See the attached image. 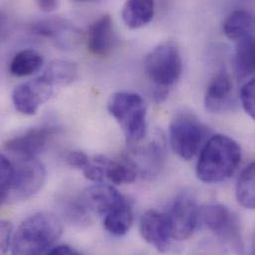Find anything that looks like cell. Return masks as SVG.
Listing matches in <instances>:
<instances>
[{"label":"cell","mask_w":255,"mask_h":255,"mask_svg":"<svg viewBox=\"0 0 255 255\" xmlns=\"http://www.w3.org/2000/svg\"><path fill=\"white\" fill-rule=\"evenodd\" d=\"M12 175L8 191L1 204L27 200L36 195L46 182L45 166L37 158L12 156Z\"/></svg>","instance_id":"cell-5"},{"label":"cell","mask_w":255,"mask_h":255,"mask_svg":"<svg viewBox=\"0 0 255 255\" xmlns=\"http://www.w3.org/2000/svg\"><path fill=\"white\" fill-rule=\"evenodd\" d=\"M138 172L143 176L152 177L157 175L165 161V150L162 142L156 140L147 145L135 148L128 155Z\"/></svg>","instance_id":"cell-15"},{"label":"cell","mask_w":255,"mask_h":255,"mask_svg":"<svg viewBox=\"0 0 255 255\" xmlns=\"http://www.w3.org/2000/svg\"><path fill=\"white\" fill-rule=\"evenodd\" d=\"M0 230H1V253L6 254L9 252V249L11 248L12 239H13L11 223L8 221H1Z\"/></svg>","instance_id":"cell-28"},{"label":"cell","mask_w":255,"mask_h":255,"mask_svg":"<svg viewBox=\"0 0 255 255\" xmlns=\"http://www.w3.org/2000/svg\"><path fill=\"white\" fill-rule=\"evenodd\" d=\"M80 253L75 250L74 248L67 246V245H61V246H55L53 249L50 250L48 255H79Z\"/></svg>","instance_id":"cell-29"},{"label":"cell","mask_w":255,"mask_h":255,"mask_svg":"<svg viewBox=\"0 0 255 255\" xmlns=\"http://www.w3.org/2000/svg\"><path fill=\"white\" fill-rule=\"evenodd\" d=\"M95 159L103 168L105 181H110L116 185H126L133 183L137 179L138 171L128 157L113 159L105 155H97Z\"/></svg>","instance_id":"cell-17"},{"label":"cell","mask_w":255,"mask_h":255,"mask_svg":"<svg viewBox=\"0 0 255 255\" xmlns=\"http://www.w3.org/2000/svg\"><path fill=\"white\" fill-rule=\"evenodd\" d=\"M237 199L247 209H255V162L241 174L237 184Z\"/></svg>","instance_id":"cell-24"},{"label":"cell","mask_w":255,"mask_h":255,"mask_svg":"<svg viewBox=\"0 0 255 255\" xmlns=\"http://www.w3.org/2000/svg\"><path fill=\"white\" fill-rule=\"evenodd\" d=\"M201 221L224 243L237 253H243L240 221L238 217L222 204H208L201 208Z\"/></svg>","instance_id":"cell-7"},{"label":"cell","mask_w":255,"mask_h":255,"mask_svg":"<svg viewBox=\"0 0 255 255\" xmlns=\"http://www.w3.org/2000/svg\"><path fill=\"white\" fill-rule=\"evenodd\" d=\"M38 7L44 12L55 11L60 3V0H35Z\"/></svg>","instance_id":"cell-30"},{"label":"cell","mask_w":255,"mask_h":255,"mask_svg":"<svg viewBox=\"0 0 255 255\" xmlns=\"http://www.w3.org/2000/svg\"><path fill=\"white\" fill-rule=\"evenodd\" d=\"M139 228L143 240L160 253L166 252L174 239L168 214L149 210L142 215Z\"/></svg>","instance_id":"cell-11"},{"label":"cell","mask_w":255,"mask_h":255,"mask_svg":"<svg viewBox=\"0 0 255 255\" xmlns=\"http://www.w3.org/2000/svg\"><path fill=\"white\" fill-rule=\"evenodd\" d=\"M253 253L255 254V237H254V243H253Z\"/></svg>","instance_id":"cell-31"},{"label":"cell","mask_w":255,"mask_h":255,"mask_svg":"<svg viewBox=\"0 0 255 255\" xmlns=\"http://www.w3.org/2000/svg\"><path fill=\"white\" fill-rule=\"evenodd\" d=\"M133 214L128 203L117 208L104 216V226L106 230L115 237H124L132 226Z\"/></svg>","instance_id":"cell-23"},{"label":"cell","mask_w":255,"mask_h":255,"mask_svg":"<svg viewBox=\"0 0 255 255\" xmlns=\"http://www.w3.org/2000/svg\"><path fill=\"white\" fill-rule=\"evenodd\" d=\"M81 201L91 212L103 217L128 203L126 198L117 189L108 185L90 187L82 195Z\"/></svg>","instance_id":"cell-13"},{"label":"cell","mask_w":255,"mask_h":255,"mask_svg":"<svg viewBox=\"0 0 255 255\" xmlns=\"http://www.w3.org/2000/svg\"><path fill=\"white\" fill-rule=\"evenodd\" d=\"M240 97L245 112L255 122V77L242 88Z\"/></svg>","instance_id":"cell-26"},{"label":"cell","mask_w":255,"mask_h":255,"mask_svg":"<svg viewBox=\"0 0 255 255\" xmlns=\"http://www.w3.org/2000/svg\"><path fill=\"white\" fill-rule=\"evenodd\" d=\"M123 19L130 29L148 25L155 15L154 0H127L123 8Z\"/></svg>","instance_id":"cell-18"},{"label":"cell","mask_w":255,"mask_h":255,"mask_svg":"<svg viewBox=\"0 0 255 255\" xmlns=\"http://www.w3.org/2000/svg\"><path fill=\"white\" fill-rule=\"evenodd\" d=\"M241 160V147L233 138L223 134L214 135L201 151L197 176L204 183L223 182L235 174Z\"/></svg>","instance_id":"cell-1"},{"label":"cell","mask_w":255,"mask_h":255,"mask_svg":"<svg viewBox=\"0 0 255 255\" xmlns=\"http://www.w3.org/2000/svg\"><path fill=\"white\" fill-rule=\"evenodd\" d=\"M34 34L52 41L63 50L74 49L81 40V31L67 19L60 17L39 20L32 26Z\"/></svg>","instance_id":"cell-10"},{"label":"cell","mask_w":255,"mask_h":255,"mask_svg":"<svg viewBox=\"0 0 255 255\" xmlns=\"http://www.w3.org/2000/svg\"><path fill=\"white\" fill-rule=\"evenodd\" d=\"M90 157L83 151H71L66 155V162L69 166L84 170L90 162Z\"/></svg>","instance_id":"cell-27"},{"label":"cell","mask_w":255,"mask_h":255,"mask_svg":"<svg viewBox=\"0 0 255 255\" xmlns=\"http://www.w3.org/2000/svg\"><path fill=\"white\" fill-rule=\"evenodd\" d=\"M109 112L120 125L129 143H138L146 134V105L141 96L119 92L109 103Z\"/></svg>","instance_id":"cell-4"},{"label":"cell","mask_w":255,"mask_h":255,"mask_svg":"<svg viewBox=\"0 0 255 255\" xmlns=\"http://www.w3.org/2000/svg\"><path fill=\"white\" fill-rule=\"evenodd\" d=\"M54 88L41 77L17 86L12 93V102L17 112L34 116L54 95Z\"/></svg>","instance_id":"cell-9"},{"label":"cell","mask_w":255,"mask_h":255,"mask_svg":"<svg viewBox=\"0 0 255 255\" xmlns=\"http://www.w3.org/2000/svg\"><path fill=\"white\" fill-rule=\"evenodd\" d=\"M236 71L240 81H245L255 74V37L252 34L238 40Z\"/></svg>","instance_id":"cell-19"},{"label":"cell","mask_w":255,"mask_h":255,"mask_svg":"<svg viewBox=\"0 0 255 255\" xmlns=\"http://www.w3.org/2000/svg\"><path fill=\"white\" fill-rule=\"evenodd\" d=\"M57 132L55 127L33 128L5 143V150L12 156L37 158L43 152L50 138Z\"/></svg>","instance_id":"cell-12"},{"label":"cell","mask_w":255,"mask_h":255,"mask_svg":"<svg viewBox=\"0 0 255 255\" xmlns=\"http://www.w3.org/2000/svg\"><path fill=\"white\" fill-rule=\"evenodd\" d=\"M75 1H78V2H87V1H91V0H75Z\"/></svg>","instance_id":"cell-32"},{"label":"cell","mask_w":255,"mask_h":255,"mask_svg":"<svg viewBox=\"0 0 255 255\" xmlns=\"http://www.w3.org/2000/svg\"><path fill=\"white\" fill-rule=\"evenodd\" d=\"M254 25L253 16L246 10H235L228 15L224 21L223 30L231 40H240L251 34Z\"/></svg>","instance_id":"cell-22"},{"label":"cell","mask_w":255,"mask_h":255,"mask_svg":"<svg viewBox=\"0 0 255 255\" xmlns=\"http://www.w3.org/2000/svg\"><path fill=\"white\" fill-rule=\"evenodd\" d=\"M207 133V128L190 114L176 116L169 128L171 146L184 160H190L198 153Z\"/></svg>","instance_id":"cell-6"},{"label":"cell","mask_w":255,"mask_h":255,"mask_svg":"<svg viewBox=\"0 0 255 255\" xmlns=\"http://www.w3.org/2000/svg\"><path fill=\"white\" fill-rule=\"evenodd\" d=\"M144 70L155 88L156 100L163 101L183 73V61L178 45L173 41H165L156 46L147 55Z\"/></svg>","instance_id":"cell-3"},{"label":"cell","mask_w":255,"mask_h":255,"mask_svg":"<svg viewBox=\"0 0 255 255\" xmlns=\"http://www.w3.org/2000/svg\"><path fill=\"white\" fill-rule=\"evenodd\" d=\"M91 211L84 205L81 201H73L70 202L65 207V216L67 220L71 224H75L77 226H85L88 225L91 221Z\"/></svg>","instance_id":"cell-25"},{"label":"cell","mask_w":255,"mask_h":255,"mask_svg":"<svg viewBox=\"0 0 255 255\" xmlns=\"http://www.w3.org/2000/svg\"><path fill=\"white\" fill-rule=\"evenodd\" d=\"M40 77L54 89L65 88L78 78V68L70 61L57 60L50 63Z\"/></svg>","instance_id":"cell-20"},{"label":"cell","mask_w":255,"mask_h":255,"mask_svg":"<svg viewBox=\"0 0 255 255\" xmlns=\"http://www.w3.org/2000/svg\"><path fill=\"white\" fill-rule=\"evenodd\" d=\"M117 40L112 18L109 15H104L91 26L88 47L92 54L106 57L115 48Z\"/></svg>","instance_id":"cell-16"},{"label":"cell","mask_w":255,"mask_h":255,"mask_svg":"<svg viewBox=\"0 0 255 255\" xmlns=\"http://www.w3.org/2000/svg\"><path fill=\"white\" fill-rule=\"evenodd\" d=\"M63 234L59 218L50 213L35 214L26 219L13 235V255L48 254Z\"/></svg>","instance_id":"cell-2"},{"label":"cell","mask_w":255,"mask_h":255,"mask_svg":"<svg viewBox=\"0 0 255 255\" xmlns=\"http://www.w3.org/2000/svg\"><path fill=\"white\" fill-rule=\"evenodd\" d=\"M233 102V82L225 71L219 72L210 82L205 96V106L211 113L229 110Z\"/></svg>","instance_id":"cell-14"},{"label":"cell","mask_w":255,"mask_h":255,"mask_svg":"<svg viewBox=\"0 0 255 255\" xmlns=\"http://www.w3.org/2000/svg\"><path fill=\"white\" fill-rule=\"evenodd\" d=\"M168 215L173 238L178 241H186L193 237L201 222V209L188 194H181L175 199Z\"/></svg>","instance_id":"cell-8"},{"label":"cell","mask_w":255,"mask_h":255,"mask_svg":"<svg viewBox=\"0 0 255 255\" xmlns=\"http://www.w3.org/2000/svg\"><path fill=\"white\" fill-rule=\"evenodd\" d=\"M43 65L42 56L33 49L19 51L11 60L9 71L15 77H27L38 72Z\"/></svg>","instance_id":"cell-21"}]
</instances>
